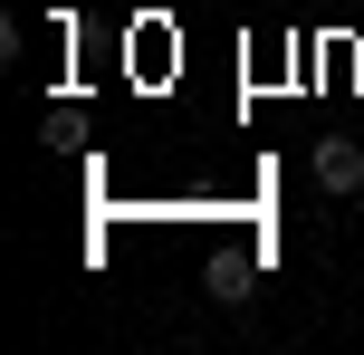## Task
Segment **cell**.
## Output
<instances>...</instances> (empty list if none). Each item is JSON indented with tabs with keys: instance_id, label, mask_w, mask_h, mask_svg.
<instances>
[{
	"instance_id": "cell-1",
	"label": "cell",
	"mask_w": 364,
	"mask_h": 355,
	"mask_svg": "<svg viewBox=\"0 0 364 355\" xmlns=\"http://www.w3.org/2000/svg\"><path fill=\"white\" fill-rule=\"evenodd\" d=\"M316 183L326 192H364V144L355 134H326V144H316Z\"/></svg>"
}]
</instances>
